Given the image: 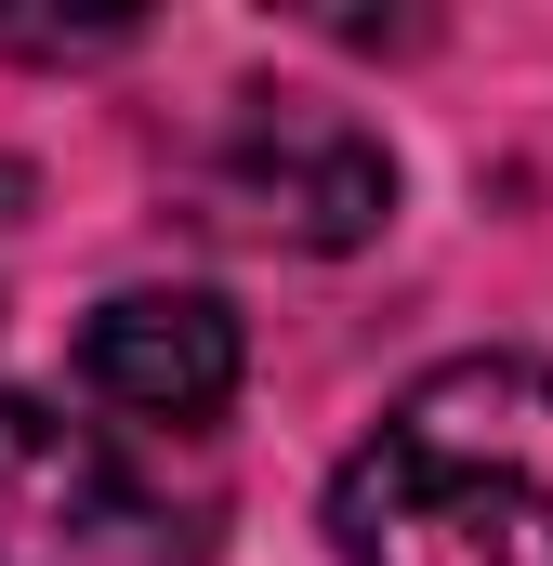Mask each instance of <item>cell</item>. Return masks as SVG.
<instances>
[{
    "instance_id": "3957f363",
    "label": "cell",
    "mask_w": 553,
    "mask_h": 566,
    "mask_svg": "<svg viewBox=\"0 0 553 566\" xmlns=\"http://www.w3.org/2000/svg\"><path fill=\"white\" fill-rule=\"evenodd\" d=\"M198 185H211L225 224H251L276 251H356L396 211L383 133L343 119V106H316V93H238L225 133H211V158H198Z\"/></svg>"
},
{
    "instance_id": "6da1fadb",
    "label": "cell",
    "mask_w": 553,
    "mask_h": 566,
    "mask_svg": "<svg viewBox=\"0 0 553 566\" xmlns=\"http://www.w3.org/2000/svg\"><path fill=\"white\" fill-rule=\"evenodd\" d=\"M343 566H553V369L448 356L330 474Z\"/></svg>"
},
{
    "instance_id": "7a4b0ae2",
    "label": "cell",
    "mask_w": 553,
    "mask_h": 566,
    "mask_svg": "<svg viewBox=\"0 0 553 566\" xmlns=\"http://www.w3.org/2000/svg\"><path fill=\"white\" fill-rule=\"evenodd\" d=\"M0 566H211V501H171L119 434L0 396Z\"/></svg>"
},
{
    "instance_id": "277c9868",
    "label": "cell",
    "mask_w": 553,
    "mask_h": 566,
    "mask_svg": "<svg viewBox=\"0 0 553 566\" xmlns=\"http://www.w3.org/2000/svg\"><path fill=\"white\" fill-rule=\"evenodd\" d=\"M238 369H251V343H238V316H225L211 290H119V303H93V329H80L93 409H119V422H145V434H211L238 409Z\"/></svg>"
}]
</instances>
